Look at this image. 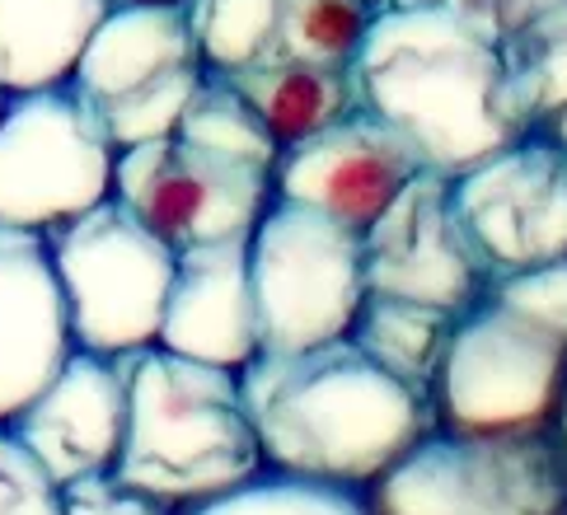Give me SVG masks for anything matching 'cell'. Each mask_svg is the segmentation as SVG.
<instances>
[{"label":"cell","instance_id":"obj_25","mask_svg":"<svg viewBox=\"0 0 567 515\" xmlns=\"http://www.w3.org/2000/svg\"><path fill=\"white\" fill-rule=\"evenodd\" d=\"M0 515H62V483L10 426H0Z\"/></svg>","mask_w":567,"mask_h":515},{"label":"cell","instance_id":"obj_9","mask_svg":"<svg viewBox=\"0 0 567 515\" xmlns=\"http://www.w3.org/2000/svg\"><path fill=\"white\" fill-rule=\"evenodd\" d=\"M193 14L113 6L75 61L71 85L90 103L117 151L169 136L202 85Z\"/></svg>","mask_w":567,"mask_h":515},{"label":"cell","instance_id":"obj_17","mask_svg":"<svg viewBox=\"0 0 567 515\" xmlns=\"http://www.w3.org/2000/svg\"><path fill=\"white\" fill-rule=\"evenodd\" d=\"M109 10L113 0H0V90L66 85Z\"/></svg>","mask_w":567,"mask_h":515},{"label":"cell","instance_id":"obj_5","mask_svg":"<svg viewBox=\"0 0 567 515\" xmlns=\"http://www.w3.org/2000/svg\"><path fill=\"white\" fill-rule=\"evenodd\" d=\"M43 239L66 296L71 342L80 352L123 357L159 338L178 254L123 202L104 197Z\"/></svg>","mask_w":567,"mask_h":515},{"label":"cell","instance_id":"obj_24","mask_svg":"<svg viewBox=\"0 0 567 515\" xmlns=\"http://www.w3.org/2000/svg\"><path fill=\"white\" fill-rule=\"evenodd\" d=\"M277 14H281V0H197L193 33H197L202 66L216 75H230L262 61L272 48Z\"/></svg>","mask_w":567,"mask_h":515},{"label":"cell","instance_id":"obj_29","mask_svg":"<svg viewBox=\"0 0 567 515\" xmlns=\"http://www.w3.org/2000/svg\"><path fill=\"white\" fill-rule=\"evenodd\" d=\"M530 132H539V136L558 141V146L567 151V103H563V109H549V113H539V117L530 122Z\"/></svg>","mask_w":567,"mask_h":515},{"label":"cell","instance_id":"obj_2","mask_svg":"<svg viewBox=\"0 0 567 515\" xmlns=\"http://www.w3.org/2000/svg\"><path fill=\"white\" fill-rule=\"evenodd\" d=\"M352 75L361 109L409 136L432 174L455 178L525 136L506 103L502 43L445 6L380 10Z\"/></svg>","mask_w":567,"mask_h":515},{"label":"cell","instance_id":"obj_7","mask_svg":"<svg viewBox=\"0 0 567 515\" xmlns=\"http://www.w3.org/2000/svg\"><path fill=\"white\" fill-rule=\"evenodd\" d=\"M567 380V338L520 309L483 296L455 319L432 384L445 431H539L554 426Z\"/></svg>","mask_w":567,"mask_h":515},{"label":"cell","instance_id":"obj_34","mask_svg":"<svg viewBox=\"0 0 567 515\" xmlns=\"http://www.w3.org/2000/svg\"><path fill=\"white\" fill-rule=\"evenodd\" d=\"M563 515H567V511H563Z\"/></svg>","mask_w":567,"mask_h":515},{"label":"cell","instance_id":"obj_13","mask_svg":"<svg viewBox=\"0 0 567 515\" xmlns=\"http://www.w3.org/2000/svg\"><path fill=\"white\" fill-rule=\"evenodd\" d=\"M422 169L427 164L399 127H390L371 109H352L333 127L277 155L272 193L367 235Z\"/></svg>","mask_w":567,"mask_h":515},{"label":"cell","instance_id":"obj_12","mask_svg":"<svg viewBox=\"0 0 567 515\" xmlns=\"http://www.w3.org/2000/svg\"><path fill=\"white\" fill-rule=\"evenodd\" d=\"M361 277L371 296L432 305L445 315H464L488 296L493 267L455 216L451 178L422 169L390 202V212L361 235Z\"/></svg>","mask_w":567,"mask_h":515},{"label":"cell","instance_id":"obj_32","mask_svg":"<svg viewBox=\"0 0 567 515\" xmlns=\"http://www.w3.org/2000/svg\"><path fill=\"white\" fill-rule=\"evenodd\" d=\"M554 431H558L563 445H567V380H563V399H558V412H554Z\"/></svg>","mask_w":567,"mask_h":515},{"label":"cell","instance_id":"obj_27","mask_svg":"<svg viewBox=\"0 0 567 515\" xmlns=\"http://www.w3.org/2000/svg\"><path fill=\"white\" fill-rule=\"evenodd\" d=\"M62 515H174L165 502L146 497L113 473H94V478H75L62 487Z\"/></svg>","mask_w":567,"mask_h":515},{"label":"cell","instance_id":"obj_3","mask_svg":"<svg viewBox=\"0 0 567 515\" xmlns=\"http://www.w3.org/2000/svg\"><path fill=\"white\" fill-rule=\"evenodd\" d=\"M262 445L239 399V370L165 352H127V431L113 478L184 511L258 478Z\"/></svg>","mask_w":567,"mask_h":515},{"label":"cell","instance_id":"obj_6","mask_svg":"<svg viewBox=\"0 0 567 515\" xmlns=\"http://www.w3.org/2000/svg\"><path fill=\"white\" fill-rule=\"evenodd\" d=\"M249 286L258 352H300L348 338L367 300L361 235L300 202L272 197L249 230Z\"/></svg>","mask_w":567,"mask_h":515},{"label":"cell","instance_id":"obj_8","mask_svg":"<svg viewBox=\"0 0 567 515\" xmlns=\"http://www.w3.org/2000/svg\"><path fill=\"white\" fill-rule=\"evenodd\" d=\"M117 146L75 85L10 94L0 113V230L48 235L113 197Z\"/></svg>","mask_w":567,"mask_h":515},{"label":"cell","instance_id":"obj_19","mask_svg":"<svg viewBox=\"0 0 567 515\" xmlns=\"http://www.w3.org/2000/svg\"><path fill=\"white\" fill-rule=\"evenodd\" d=\"M460 315H445L432 305H413V300H394V296H371L361 300L357 319L348 328V338L367 352L380 370H390L394 380L432 394V384L441 375L445 347H451Z\"/></svg>","mask_w":567,"mask_h":515},{"label":"cell","instance_id":"obj_1","mask_svg":"<svg viewBox=\"0 0 567 515\" xmlns=\"http://www.w3.org/2000/svg\"><path fill=\"white\" fill-rule=\"evenodd\" d=\"M239 399L262 464L319 483L367 487L436 431L432 394L380 370L352 338L258 352L239 365Z\"/></svg>","mask_w":567,"mask_h":515},{"label":"cell","instance_id":"obj_26","mask_svg":"<svg viewBox=\"0 0 567 515\" xmlns=\"http://www.w3.org/2000/svg\"><path fill=\"white\" fill-rule=\"evenodd\" d=\"M488 296L520 309L525 319H535L544 328H554L558 338H567V258L525 267V272H506L493 277Z\"/></svg>","mask_w":567,"mask_h":515},{"label":"cell","instance_id":"obj_18","mask_svg":"<svg viewBox=\"0 0 567 515\" xmlns=\"http://www.w3.org/2000/svg\"><path fill=\"white\" fill-rule=\"evenodd\" d=\"M216 75V71H212ZM230 85L245 94V103L268 127L277 155L306 141L338 117L361 109L357 75L352 66H315V61H254L245 71L226 75Z\"/></svg>","mask_w":567,"mask_h":515},{"label":"cell","instance_id":"obj_31","mask_svg":"<svg viewBox=\"0 0 567 515\" xmlns=\"http://www.w3.org/2000/svg\"><path fill=\"white\" fill-rule=\"evenodd\" d=\"M445 6V0H384V10H432Z\"/></svg>","mask_w":567,"mask_h":515},{"label":"cell","instance_id":"obj_22","mask_svg":"<svg viewBox=\"0 0 567 515\" xmlns=\"http://www.w3.org/2000/svg\"><path fill=\"white\" fill-rule=\"evenodd\" d=\"M174 515H375L367 487L352 483H319L296 478V473L262 468L258 478L220 492L212 502L184 506Z\"/></svg>","mask_w":567,"mask_h":515},{"label":"cell","instance_id":"obj_33","mask_svg":"<svg viewBox=\"0 0 567 515\" xmlns=\"http://www.w3.org/2000/svg\"><path fill=\"white\" fill-rule=\"evenodd\" d=\"M6 99H10V94H6V90H0V113H6Z\"/></svg>","mask_w":567,"mask_h":515},{"label":"cell","instance_id":"obj_28","mask_svg":"<svg viewBox=\"0 0 567 515\" xmlns=\"http://www.w3.org/2000/svg\"><path fill=\"white\" fill-rule=\"evenodd\" d=\"M567 0H445V10L464 14L470 24H478L488 38L506 43V38L525 33L539 19H549L554 10H563Z\"/></svg>","mask_w":567,"mask_h":515},{"label":"cell","instance_id":"obj_10","mask_svg":"<svg viewBox=\"0 0 567 515\" xmlns=\"http://www.w3.org/2000/svg\"><path fill=\"white\" fill-rule=\"evenodd\" d=\"M113 197L178 254L193 244L249 235L277 193L272 169L212 155L169 132L117 151Z\"/></svg>","mask_w":567,"mask_h":515},{"label":"cell","instance_id":"obj_15","mask_svg":"<svg viewBox=\"0 0 567 515\" xmlns=\"http://www.w3.org/2000/svg\"><path fill=\"white\" fill-rule=\"evenodd\" d=\"M75 352L66 296L43 235L0 230V426H10Z\"/></svg>","mask_w":567,"mask_h":515},{"label":"cell","instance_id":"obj_20","mask_svg":"<svg viewBox=\"0 0 567 515\" xmlns=\"http://www.w3.org/2000/svg\"><path fill=\"white\" fill-rule=\"evenodd\" d=\"M375 14H380L375 0H281L272 48L262 61L352 66Z\"/></svg>","mask_w":567,"mask_h":515},{"label":"cell","instance_id":"obj_14","mask_svg":"<svg viewBox=\"0 0 567 515\" xmlns=\"http://www.w3.org/2000/svg\"><path fill=\"white\" fill-rule=\"evenodd\" d=\"M10 431L62 487L113 473L127 431V352L94 357L75 347L52 384L10 422Z\"/></svg>","mask_w":567,"mask_h":515},{"label":"cell","instance_id":"obj_23","mask_svg":"<svg viewBox=\"0 0 567 515\" xmlns=\"http://www.w3.org/2000/svg\"><path fill=\"white\" fill-rule=\"evenodd\" d=\"M506 61V103L525 132L530 122L549 109L567 103V6L539 19L525 33L502 43Z\"/></svg>","mask_w":567,"mask_h":515},{"label":"cell","instance_id":"obj_30","mask_svg":"<svg viewBox=\"0 0 567 515\" xmlns=\"http://www.w3.org/2000/svg\"><path fill=\"white\" fill-rule=\"evenodd\" d=\"M113 6H132V10H178V14H193L197 0H113Z\"/></svg>","mask_w":567,"mask_h":515},{"label":"cell","instance_id":"obj_21","mask_svg":"<svg viewBox=\"0 0 567 515\" xmlns=\"http://www.w3.org/2000/svg\"><path fill=\"white\" fill-rule=\"evenodd\" d=\"M174 136L193 141V146L212 151V155H226V159H245L258 164V169H272L277 164V146L268 127L258 122V113L245 103L226 75H202V85L193 90L188 109L178 113V127Z\"/></svg>","mask_w":567,"mask_h":515},{"label":"cell","instance_id":"obj_11","mask_svg":"<svg viewBox=\"0 0 567 515\" xmlns=\"http://www.w3.org/2000/svg\"><path fill=\"white\" fill-rule=\"evenodd\" d=\"M451 202L493 277L567 258V151L525 132L451 178Z\"/></svg>","mask_w":567,"mask_h":515},{"label":"cell","instance_id":"obj_4","mask_svg":"<svg viewBox=\"0 0 567 515\" xmlns=\"http://www.w3.org/2000/svg\"><path fill=\"white\" fill-rule=\"evenodd\" d=\"M375 515H563L567 445L539 431H427L367 483Z\"/></svg>","mask_w":567,"mask_h":515},{"label":"cell","instance_id":"obj_16","mask_svg":"<svg viewBox=\"0 0 567 515\" xmlns=\"http://www.w3.org/2000/svg\"><path fill=\"white\" fill-rule=\"evenodd\" d=\"M165 352L239 370L258 357V319L249 286V235L178 249L159 338Z\"/></svg>","mask_w":567,"mask_h":515}]
</instances>
